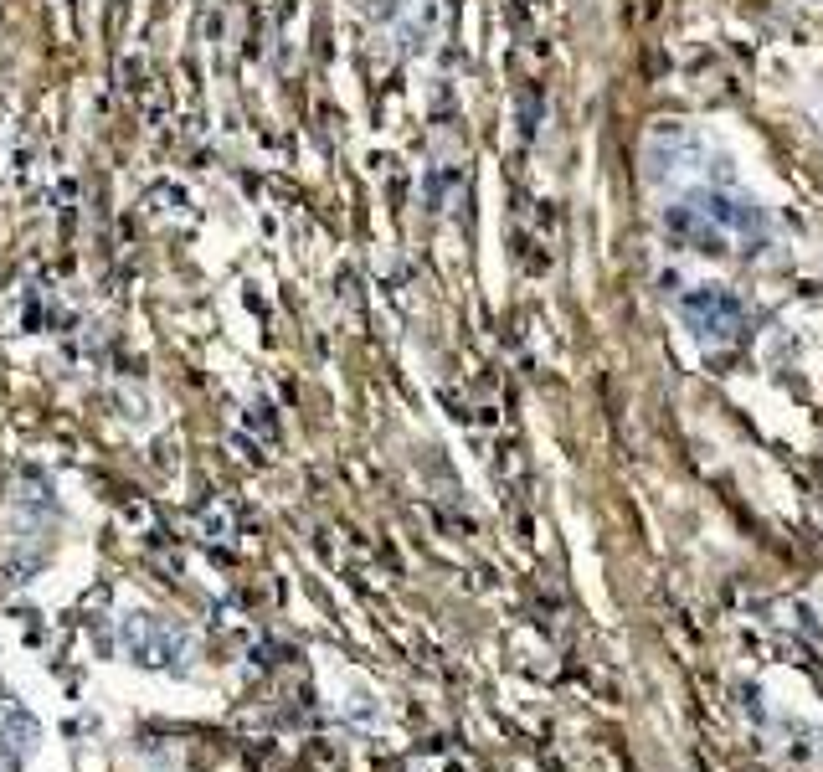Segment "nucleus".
<instances>
[{
	"mask_svg": "<svg viewBox=\"0 0 823 772\" xmlns=\"http://www.w3.org/2000/svg\"><path fill=\"white\" fill-rule=\"evenodd\" d=\"M679 314L690 320V330H695L700 340H715V345L736 340V330H741V304H736L726 289H715V284L690 289L685 299H679Z\"/></svg>",
	"mask_w": 823,
	"mask_h": 772,
	"instance_id": "1",
	"label": "nucleus"
},
{
	"mask_svg": "<svg viewBox=\"0 0 823 772\" xmlns=\"http://www.w3.org/2000/svg\"><path fill=\"white\" fill-rule=\"evenodd\" d=\"M695 206H700V212L715 222V227H721L726 237L731 232H767V217H762V206L757 201H746V196H731V191H695Z\"/></svg>",
	"mask_w": 823,
	"mask_h": 772,
	"instance_id": "2",
	"label": "nucleus"
},
{
	"mask_svg": "<svg viewBox=\"0 0 823 772\" xmlns=\"http://www.w3.org/2000/svg\"><path fill=\"white\" fill-rule=\"evenodd\" d=\"M664 227H669L679 242H690L695 253H726V232L715 227L695 201H690V206H669V212H664Z\"/></svg>",
	"mask_w": 823,
	"mask_h": 772,
	"instance_id": "3",
	"label": "nucleus"
}]
</instances>
